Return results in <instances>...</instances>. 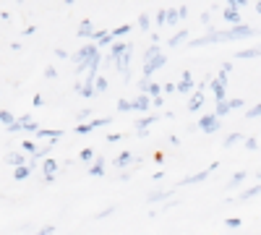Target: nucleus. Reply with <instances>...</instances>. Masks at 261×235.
I'll return each instance as SVG.
<instances>
[{
	"instance_id": "6",
	"label": "nucleus",
	"mask_w": 261,
	"mask_h": 235,
	"mask_svg": "<svg viewBox=\"0 0 261 235\" xmlns=\"http://www.w3.org/2000/svg\"><path fill=\"white\" fill-rule=\"evenodd\" d=\"M128 165H141V160H136L134 152H128V149H125V152H120V154L115 157V167H118V170H125Z\"/></svg>"
},
{
	"instance_id": "4",
	"label": "nucleus",
	"mask_w": 261,
	"mask_h": 235,
	"mask_svg": "<svg viewBox=\"0 0 261 235\" xmlns=\"http://www.w3.org/2000/svg\"><path fill=\"white\" fill-rule=\"evenodd\" d=\"M217 167H220V162H212V165H209L206 170H201V173H193V175H186V178L180 180V186H193V183H204V180H206V178H209V175L214 173Z\"/></svg>"
},
{
	"instance_id": "16",
	"label": "nucleus",
	"mask_w": 261,
	"mask_h": 235,
	"mask_svg": "<svg viewBox=\"0 0 261 235\" xmlns=\"http://www.w3.org/2000/svg\"><path fill=\"white\" fill-rule=\"evenodd\" d=\"M172 194H175V191H157V194H149V196H146V201H149V204H157V201H172Z\"/></svg>"
},
{
	"instance_id": "1",
	"label": "nucleus",
	"mask_w": 261,
	"mask_h": 235,
	"mask_svg": "<svg viewBox=\"0 0 261 235\" xmlns=\"http://www.w3.org/2000/svg\"><path fill=\"white\" fill-rule=\"evenodd\" d=\"M209 89H212V94H214L217 102H227V76L220 71V76L209 81Z\"/></svg>"
},
{
	"instance_id": "45",
	"label": "nucleus",
	"mask_w": 261,
	"mask_h": 235,
	"mask_svg": "<svg viewBox=\"0 0 261 235\" xmlns=\"http://www.w3.org/2000/svg\"><path fill=\"white\" fill-rule=\"evenodd\" d=\"M45 79H58V71L50 66V68H45Z\"/></svg>"
},
{
	"instance_id": "14",
	"label": "nucleus",
	"mask_w": 261,
	"mask_h": 235,
	"mask_svg": "<svg viewBox=\"0 0 261 235\" xmlns=\"http://www.w3.org/2000/svg\"><path fill=\"white\" fill-rule=\"evenodd\" d=\"M86 173H89L92 178H102V175H105V157H97V160L89 165V170H86Z\"/></svg>"
},
{
	"instance_id": "11",
	"label": "nucleus",
	"mask_w": 261,
	"mask_h": 235,
	"mask_svg": "<svg viewBox=\"0 0 261 235\" xmlns=\"http://www.w3.org/2000/svg\"><path fill=\"white\" fill-rule=\"evenodd\" d=\"M134 110L136 113H149L151 110V97L149 94H136L134 97Z\"/></svg>"
},
{
	"instance_id": "46",
	"label": "nucleus",
	"mask_w": 261,
	"mask_h": 235,
	"mask_svg": "<svg viewBox=\"0 0 261 235\" xmlns=\"http://www.w3.org/2000/svg\"><path fill=\"white\" fill-rule=\"evenodd\" d=\"M172 92H178V84H165V94H172Z\"/></svg>"
},
{
	"instance_id": "50",
	"label": "nucleus",
	"mask_w": 261,
	"mask_h": 235,
	"mask_svg": "<svg viewBox=\"0 0 261 235\" xmlns=\"http://www.w3.org/2000/svg\"><path fill=\"white\" fill-rule=\"evenodd\" d=\"M230 71H232V63H222V73L230 76Z\"/></svg>"
},
{
	"instance_id": "13",
	"label": "nucleus",
	"mask_w": 261,
	"mask_h": 235,
	"mask_svg": "<svg viewBox=\"0 0 261 235\" xmlns=\"http://www.w3.org/2000/svg\"><path fill=\"white\" fill-rule=\"evenodd\" d=\"M8 165L18 170V167H27V165H29V160H27V154H24V152H11V154H8Z\"/></svg>"
},
{
	"instance_id": "22",
	"label": "nucleus",
	"mask_w": 261,
	"mask_h": 235,
	"mask_svg": "<svg viewBox=\"0 0 261 235\" xmlns=\"http://www.w3.org/2000/svg\"><path fill=\"white\" fill-rule=\"evenodd\" d=\"M32 173H34V167H32V165L18 167V170H13V180H29V178H32Z\"/></svg>"
},
{
	"instance_id": "37",
	"label": "nucleus",
	"mask_w": 261,
	"mask_h": 235,
	"mask_svg": "<svg viewBox=\"0 0 261 235\" xmlns=\"http://www.w3.org/2000/svg\"><path fill=\"white\" fill-rule=\"evenodd\" d=\"M115 212H118V206H107V209H102V212H99V215H97L94 220H107V217H113Z\"/></svg>"
},
{
	"instance_id": "15",
	"label": "nucleus",
	"mask_w": 261,
	"mask_h": 235,
	"mask_svg": "<svg viewBox=\"0 0 261 235\" xmlns=\"http://www.w3.org/2000/svg\"><path fill=\"white\" fill-rule=\"evenodd\" d=\"M73 89H76V92H79L81 97H86V99H92V97L97 94V92H94V84H86V81H79Z\"/></svg>"
},
{
	"instance_id": "54",
	"label": "nucleus",
	"mask_w": 261,
	"mask_h": 235,
	"mask_svg": "<svg viewBox=\"0 0 261 235\" xmlns=\"http://www.w3.org/2000/svg\"><path fill=\"white\" fill-rule=\"evenodd\" d=\"M253 8H256V13H258V16H261V3H256V6H253Z\"/></svg>"
},
{
	"instance_id": "49",
	"label": "nucleus",
	"mask_w": 261,
	"mask_h": 235,
	"mask_svg": "<svg viewBox=\"0 0 261 235\" xmlns=\"http://www.w3.org/2000/svg\"><path fill=\"white\" fill-rule=\"evenodd\" d=\"M42 105H45V97L37 94V97H34V108H42Z\"/></svg>"
},
{
	"instance_id": "7",
	"label": "nucleus",
	"mask_w": 261,
	"mask_h": 235,
	"mask_svg": "<svg viewBox=\"0 0 261 235\" xmlns=\"http://www.w3.org/2000/svg\"><path fill=\"white\" fill-rule=\"evenodd\" d=\"M58 167H60V162H58V160H53V157L42 162V173H45V180H47V183H53V180H55Z\"/></svg>"
},
{
	"instance_id": "35",
	"label": "nucleus",
	"mask_w": 261,
	"mask_h": 235,
	"mask_svg": "<svg viewBox=\"0 0 261 235\" xmlns=\"http://www.w3.org/2000/svg\"><path fill=\"white\" fill-rule=\"evenodd\" d=\"M128 32H130V24H123V27H118V29H110L113 39H118V37H125Z\"/></svg>"
},
{
	"instance_id": "21",
	"label": "nucleus",
	"mask_w": 261,
	"mask_h": 235,
	"mask_svg": "<svg viewBox=\"0 0 261 235\" xmlns=\"http://www.w3.org/2000/svg\"><path fill=\"white\" fill-rule=\"evenodd\" d=\"M258 194H261V183H258V186H251V188H246L243 194L238 196V201H251V199H256Z\"/></svg>"
},
{
	"instance_id": "2",
	"label": "nucleus",
	"mask_w": 261,
	"mask_h": 235,
	"mask_svg": "<svg viewBox=\"0 0 261 235\" xmlns=\"http://www.w3.org/2000/svg\"><path fill=\"white\" fill-rule=\"evenodd\" d=\"M165 63H167V55H165V53H160V55H154V58L144 60V68H141L144 79H151V76H154V71H160Z\"/></svg>"
},
{
	"instance_id": "17",
	"label": "nucleus",
	"mask_w": 261,
	"mask_h": 235,
	"mask_svg": "<svg viewBox=\"0 0 261 235\" xmlns=\"http://www.w3.org/2000/svg\"><path fill=\"white\" fill-rule=\"evenodd\" d=\"M151 123H157V115H144V118L136 123V134H139V136H146V128H149Z\"/></svg>"
},
{
	"instance_id": "34",
	"label": "nucleus",
	"mask_w": 261,
	"mask_h": 235,
	"mask_svg": "<svg viewBox=\"0 0 261 235\" xmlns=\"http://www.w3.org/2000/svg\"><path fill=\"white\" fill-rule=\"evenodd\" d=\"M94 92H97V94H105V92H107V79H105V76H99V79L94 81Z\"/></svg>"
},
{
	"instance_id": "39",
	"label": "nucleus",
	"mask_w": 261,
	"mask_h": 235,
	"mask_svg": "<svg viewBox=\"0 0 261 235\" xmlns=\"http://www.w3.org/2000/svg\"><path fill=\"white\" fill-rule=\"evenodd\" d=\"M241 225H243L241 217H227V220H225V227H227V230H238Z\"/></svg>"
},
{
	"instance_id": "20",
	"label": "nucleus",
	"mask_w": 261,
	"mask_h": 235,
	"mask_svg": "<svg viewBox=\"0 0 261 235\" xmlns=\"http://www.w3.org/2000/svg\"><path fill=\"white\" fill-rule=\"evenodd\" d=\"M16 120H18V118H13V113H11V110H0V123H3L6 131H11V128L16 125Z\"/></svg>"
},
{
	"instance_id": "44",
	"label": "nucleus",
	"mask_w": 261,
	"mask_h": 235,
	"mask_svg": "<svg viewBox=\"0 0 261 235\" xmlns=\"http://www.w3.org/2000/svg\"><path fill=\"white\" fill-rule=\"evenodd\" d=\"M34 235H55V227L53 225H47V227H42L39 232H34Z\"/></svg>"
},
{
	"instance_id": "24",
	"label": "nucleus",
	"mask_w": 261,
	"mask_h": 235,
	"mask_svg": "<svg viewBox=\"0 0 261 235\" xmlns=\"http://www.w3.org/2000/svg\"><path fill=\"white\" fill-rule=\"evenodd\" d=\"M227 113H232V105H230V99H227V102H217V108H214V115L222 120V118H225Z\"/></svg>"
},
{
	"instance_id": "38",
	"label": "nucleus",
	"mask_w": 261,
	"mask_h": 235,
	"mask_svg": "<svg viewBox=\"0 0 261 235\" xmlns=\"http://www.w3.org/2000/svg\"><path fill=\"white\" fill-rule=\"evenodd\" d=\"M89 125H92V131L94 128H102V125H110V118H92Z\"/></svg>"
},
{
	"instance_id": "42",
	"label": "nucleus",
	"mask_w": 261,
	"mask_h": 235,
	"mask_svg": "<svg viewBox=\"0 0 261 235\" xmlns=\"http://www.w3.org/2000/svg\"><path fill=\"white\" fill-rule=\"evenodd\" d=\"M227 8H232V11H238V13H241V11L246 8V0H230V3H227Z\"/></svg>"
},
{
	"instance_id": "19",
	"label": "nucleus",
	"mask_w": 261,
	"mask_h": 235,
	"mask_svg": "<svg viewBox=\"0 0 261 235\" xmlns=\"http://www.w3.org/2000/svg\"><path fill=\"white\" fill-rule=\"evenodd\" d=\"M238 60H251V58H261V45L258 47H248V50H238L235 53Z\"/></svg>"
},
{
	"instance_id": "41",
	"label": "nucleus",
	"mask_w": 261,
	"mask_h": 235,
	"mask_svg": "<svg viewBox=\"0 0 261 235\" xmlns=\"http://www.w3.org/2000/svg\"><path fill=\"white\" fill-rule=\"evenodd\" d=\"M246 180V173H243V170H241V173H235L232 178H230V188H235V186H241Z\"/></svg>"
},
{
	"instance_id": "32",
	"label": "nucleus",
	"mask_w": 261,
	"mask_h": 235,
	"mask_svg": "<svg viewBox=\"0 0 261 235\" xmlns=\"http://www.w3.org/2000/svg\"><path fill=\"white\" fill-rule=\"evenodd\" d=\"M89 118H92V110H89V108H84V110H79V113H76L79 125H81V123H89Z\"/></svg>"
},
{
	"instance_id": "56",
	"label": "nucleus",
	"mask_w": 261,
	"mask_h": 235,
	"mask_svg": "<svg viewBox=\"0 0 261 235\" xmlns=\"http://www.w3.org/2000/svg\"><path fill=\"white\" fill-rule=\"evenodd\" d=\"M214 235H220V232H214Z\"/></svg>"
},
{
	"instance_id": "53",
	"label": "nucleus",
	"mask_w": 261,
	"mask_h": 235,
	"mask_svg": "<svg viewBox=\"0 0 261 235\" xmlns=\"http://www.w3.org/2000/svg\"><path fill=\"white\" fill-rule=\"evenodd\" d=\"M34 32H37V27H34V24H32V27H27V29H24V34H27V37H32V34H34Z\"/></svg>"
},
{
	"instance_id": "8",
	"label": "nucleus",
	"mask_w": 261,
	"mask_h": 235,
	"mask_svg": "<svg viewBox=\"0 0 261 235\" xmlns=\"http://www.w3.org/2000/svg\"><path fill=\"white\" fill-rule=\"evenodd\" d=\"M134 50V45L130 42H115V45H110V55H107V60H118L120 55H125V53H130Z\"/></svg>"
},
{
	"instance_id": "12",
	"label": "nucleus",
	"mask_w": 261,
	"mask_h": 235,
	"mask_svg": "<svg viewBox=\"0 0 261 235\" xmlns=\"http://www.w3.org/2000/svg\"><path fill=\"white\" fill-rule=\"evenodd\" d=\"M81 39H92L97 32H94V21H89V18H84L81 24H79V32H76Z\"/></svg>"
},
{
	"instance_id": "26",
	"label": "nucleus",
	"mask_w": 261,
	"mask_h": 235,
	"mask_svg": "<svg viewBox=\"0 0 261 235\" xmlns=\"http://www.w3.org/2000/svg\"><path fill=\"white\" fill-rule=\"evenodd\" d=\"M60 136H63V131H45V128L37 134V139H47V141H58Z\"/></svg>"
},
{
	"instance_id": "9",
	"label": "nucleus",
	"mask_w": 261,
	"mask_h": 235,
	"mask_svg": "<svg viewBox=\"0 0 261 235\" xmlns=\"http://www.w3.org/2000/svg\"><path fill=\"white\" fill-rule=\"evenodd\" d=\"M130 58H134V50H130V53H125V55H120L118 60H115V68L120 71V76L128 81L130 79V71H128V66H130Z\"/></svg>"
},
{
	"instance_id": "30",
	"label": "nucleus",
	"mask_w": 261,
	"mask_h": 235,
	"mask_svg": "<svg viewBox=\"0 0 261 235\" xmlns=\"http://www.w3.org/2000/svg\"><path fill=\"white\" fill-rule=\"evenodd\" d=\"M139 29H141V32H151V18H149V13H141V16H139Z\"/></svg>"
},
{
	"instance_id": "40",
	"label": "nucleus",
	"mask_w": 261,
	"mask_h": 235,
	"mask_svg": "<svg viewBox=\"0 0 261 235\" xmlns=\"http://www.w3.org/2000/svg\"><path fill=\"white\" fill-rule=\"evenodd\" d=\"M246 118H248V120H253V118H261V102H258V105H253L251 110H246Z\"/></svg>"
},
{
	"instance_id": "47",
	"label": "nucleus",
	"mask_w": 261,
	"mask_h": 235,
	"mask_svg": "<svg viewBox=\"0 0 261 235\" xmlns=\"http://www.w3.org/2000/svg\"><path fill=\"white\" fill-rule=\"evenodd\" d=\"M107 141H110V144H118V141H120V134H107Z\"/></svg>"
},
{
	"instance_id": "33",
	"label": "nucleus",
	"mask_w": 261,
	"mask_h": 235,
	"mask_svg": "<svg viewBox=\"0 0 261 235\" xmlns=\"http://www.w3.org/2000/svg\"><path fill=\"white\" fill-rule=\"evenodd\" d=\"M160 53H162V47H160V45H149V47L144 50V60L154 58V55H160Z\"/></svg>"
},
{
	"instance_id": "5",
	"label": "nucleus",
	"mask_w": 261,
	"mask_h": 235,
	"mask_svg": "<svg viewBox=\"0 0 261 235\" xmlns=\"http://www.w3.org/2000/svg\"><path fill=\"white\" fill-rule=\"evenodd\" d=\"M196 87H199V84H193L191 71H183V76H180V81H178V94H193Z\"/></svg>"
},
{
	"instance_id": "23",
	"label": "nucleus",
	"mask_w": 261,
	"mask_h": 235,
	"mask_svg": "<svg viewBox=\"0 0 261 235\" xmlns=\"http://www.w3.org/2000/svg\"><path fill=\"white\" fill-rule=\"evenodd\" d=\"M186 39H188V29H180L178 34H172V37L167 39V45H170V47H178V45H183Z\"/></svg>"
},
{
	"instance_id": "29",
	"label": "nucleus",
	"mask_w": 261,
	"mask_h": 235,
	"mask_svg": "<svg viewBox=\"0 0 261 235\" xmlns=\"http://www.w3.org/2000/svg\"><path fill=\"white\" fill-rule=\"evenodd\" d=\"M118 113H134V99H118Z\"/></svg>"
},
{
	"instance_id": "43",
	"label": "nucleus",
	"mask_w": 261,
	"mask_h": 235,
	"mask_svg": "<svg viewBox=\"0 0 261 235\" xmlns=\"http://www.w3.org/2000/svg\"><path fill=\"white\" fill-rule=\"evenodd\" d=\"M243 146H246V149H248V152H256V149H258V141H256V139H253V136H248V139H246V141H243Z\"/></svg>"
},
{
	"instance_id": "36",
	"label": "nucleus",
	"mask_w": 261,
	"mask_h": 235,
	"mask_svg": "<svg viewBox=\"0 0 261 235\" xmlns=\"http://www.w3.org/2000/svg\"><path fill=\"white\" fill-rule=\"evenodd\" d=\"M238 141H246V139H243L241 134L235 131V134H230V136L225 139V149H230V146H232V144H238Z\"/></svg>"
},
{
	"instance_id": "18",
	"label": "nucleus",
	"mask_w": 261,
	"mask_h": 235,
	"mask_svg": "<svg viewBox=\"0 0 261 235\" xmlns=\"http://www.w3.org/2000/svg\"><path fill=\"white\" fill-rule=\"evenodd\" d=\"M222 18L227 21V24H232V27H241V24H243V21H241V13L232 11V8H222Z\"/></svg>"
},
{
	"instance_id": "55",
	"label": "nucleus",
	"mask_w": 261,
	"mask_h": 235,
	"mask_svg": "<svg viewBox=\"0 0 261 235\" xmlns=\"http://www.w3.org/2000/svg\"><path fill=\"white\" fill-rule=\"evenodd\" d=\"M256 178H258V183H261V170H258V173H256Z\"/></svg>"
},
{
	"instance_id": "31",
	"label": "nucleus",
	"mask_w": 261,
	"mask_h": 235,
	"mask_svg": "<svg viewBox=\"0 0 261 235\" xmlns=\"http://www.w3.org/2000/svg\"><path fill=\"white\" fill-rule=\"evenodd\" d=\"M154 24H157V27H167V8H160V11H157Z\"/></svg>"
},
{
	"instance_id": "27",
	"label": "nucleus",
	"mask_w": 261,
	"mask_h": 235,
	"mask_svg": "<svg viewBox=\"0 0 261 235\" xmlns=\"http://www.w3.org/2000/svg\"><path fill=\"white\" fill-rule=\"evenodd\" d=\"M180 21V11L178 8H167V27H175Z\"/></svg>"
},
{
	"instance_id": "48",
	"label": "nucleus",
	"mask_w": 261,
	"mask_h": 235,
	"mask_svg": "<svg viewBox=\"0 0 261 235\" xmlns=\"http://www.w3.org/2000/svg\"><path fill=\"white\" fill-rule=\"evenodd\" d=\"M165 105V97H157V99H151V108H162Z\"/></svg>"
},
{
	"instance_id": "10",
	"label": "nucleus",
	"mask_w": 261,
	"mask_h": 235,
	"mask_svg": "<svg viewBox=\"0 0 261 235\" xmlns=\"http://www.w3.org/2000/svg\"><path fill=\"white\" fill-rule=\"evenodd\" d=\"M201 108H204V92L196 89V92L191 94V99H188V108H186V110H188V113H199Z\"/></svg>"
},
{
	"instance_id": "25",
	"label": "nucleus",
	"mask_w": 261,
	"mask_h": 235,
	"mask_svg": "<svg viewBox=\"0 0 261 235\" xmlns=\"http://www.w3.org/2000/svg\"><path fill=\"white\" fill-rule=\"evenodd\" d=\"M21 149H24V154H29V157H34V154L39 152V146H37V141H34V139L21 141Z\"/></svg>"
},
{
	"instance_id": "28",
	"label": "nucleus",
	"mask_w": 261,
	"mask_h": 235,
	"mask_svg": "<svg viewBox=\"0 0 261 235\" xmlns=\"http://www.w3.org/2000/svg\"><path fill=\"white\" fill-rule=\"evenodd\" d=\"M79 160H81V162H94V160H97V157H94V149H92V146L81 149V152H79Z\"/></svg>"
},
{
	"instance_id": "3",
	"label": "nucleus",
	"mask_w": 261,
	"mask_h": 235,
	"mask_svg": "<svg viewBox=\"0 0 261 235\" xmlns=\"http://www.w3.org/2000/svg\"><path fill=\"white\" fill-rule=\"evenodd\" d=\"M196 128H201L204 134H217V131L222 128V120L217 118L214 113H206V115L199 118V125H196Z\"/></svg>"
},
{
	"instance_id": "51",
	"label": "nucleus",
	"mask_w": 261,
	"mask_h": 235,
	"mask_svg": "<svg viewBox=\"0 0 261 235\" xmlns=\"http://www.w3.org/2000/svg\"><path fill=\"white\" fill-rule=\"evenodd\" d=\"M230 105H232V110H238V108H243V99H230Z\"/></svg>"
},
{
	"instance_id": "52",
	"label": "nucleus",
	"mask_w": 261,
	"mask_h": 235,
	"mask_svg": "<svg viewBox=\"0 0 261 235\" xmlns=\"http://www.w3.org/2000/svg\"><path fill=\"white\" fill-rule=\"evenodd\" d=\"M55 55H58V58H63V60H65V58H71V55H68V53H65V50H60V47H58V50H55Z\"/></svg>"
}]
</instances>
